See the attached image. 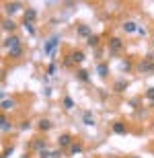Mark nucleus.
Listing matches in <instances>:
<instances>
[{"instance_id": "nucleus-16", "label": "nucleus", "mask_w": 154, "mask_h": 158, "mask_svg": "<svg viewBox=\"0 0 154 158\" xmlns=\"http://www.w3.org/2000/svg\"><path fill=\"white\" fill-rule=\"evenodd\" d=\"M123 31L125 33H134V31H138V25L134 21H127V23H123Z\"/></svg>"}, {"instance_id": "nucleus-32", "label": "nucleus", "mask_w": 154, "mask_h": 158, "mask_svg": "<svg viewBox=\"0 0 154 158\" xmlns=\"http://www.w3.org/2000/svg\"><path fill=\"white\" fill-rule=\"evenodd\" d=\"M152 72H154V66H152Z\"/></svg>"}, {"instance_id": "nucleus-10", "label": "nucleus", "mask_w": 154, "mask_h": 158, "mask_svg": "<svg viewBox=\"0 0 154 158\" xmlns=\"http://www.w3.org/2000/svg\"><path fill=\"white\" fill-rule=\"evenodd\" d=\"M2 29L4 31H15L17 29V23H15L12 19H4V21H2Z\"/></svg>"}, {"instance_id": "nucleus-27", "label": "nucleus", "mask_w": 154, "mask_h": 158, "mask_svg": "<svg viewBox=\"0 0 154 158\" xmlns=\"http://www.w3.org/2000/svg\"><path fill=\"white\" fill-rule=\"evenodd\" d=\"M33 146H35L37 150H43V140H37L35 144H33Z\"/></svg>"}, {"instance_id": "nucleus-17", "label": "nucleus", "mask_w": 154, "mask_h": 158, "mask_svg": "<svg viewBox=\"0 0 154 158\" xmlns=\"http://www.w3.org/2000/svg\"><path fill=\"white\" fill-rule=\"evenodd\" d=\"M86 43H89V47H99L101 39H99V35H90L89 39H86Z\"/></svg>"}, {"instance_id": "nucleus-3", "label": "nucleus", "mask_w": 154, "mask_h": 158, "mask_svg": "<svg viewBox=\"0 0 154 158\" xmlns=\"http://www.w3.org/2000/svg\"><path fill=\"white\" fill-rule=\"evenodd\" d=\"M72 144H74V140H72L70 134H62V135L58 138V146H60V148H70Z\"/></svg>"}, {"instance_id": "nucleus-18", "label": "nucleus", "mask_w": 154, "mask_h": 158, "mask_svg": "<svg viewBox=\"0 0 154 158\" xmlns=\"http://www.w3.org/2000/svg\"><path fill=\"white\" fill-rule=\"evenodd\" d=\"M10 109H15V101L12 99H4L2 101V111H10Z\"/></svg>"}, {"instance_id": "nucleus-6", "label": "nucleus", "mask_w": 154, "mask_h": 158, "mask_svg": "<svg viewBox=\"0 0 154 158\" xmlns=\"http://www.w3.org/2000/svg\"><path fill=\"white\" fill-rule=\"evenodd\" d=\"M4 10L8 12V15H15V12L21 10V2H6V4H4Z\"/></svg>"}, {"instance_id": "nucleus-4", "label": "nucleus", "mask_w": 154, "mask_h": 158, "mask_svg": "<svg viewBox=\"0 0 154 158\" xmlns=\"http://www.w3.org/2000/svg\"><path fill=\"white\" fill-rule=\"evenodd\" d=\"M2 45H4L6 49H12V47H17V45H21V39H19L17 35H12V37H6V39L2 41Z\"/></svg>"}, {"instance_id": "nucleus-26", "label": "nucleus", "mask_w": 154, "mask_h": 158, "mask_svg": "<svg viewBox=\"0 0 154 158\" xmlns=\"http://www.w3.org/2000/svg\"><path fill=\"white\" fill-rule=\"evenodd\" d=\"M121 70H123V72H130L131 70V64H130V62H121Z\"/></svg>"}, {"instance_id": "nucleus-14", "label": "nucleus", "mask_w": 154, "mask_h": 158, "mask_svg": "<svg viewBox=\"0 0 154 158\" xmlns=\"http://www.w3.org/2000/svg\"><path fill=\"white\" fill-rule=\"evenodd\" d=\"M35 17H37V10H35V8L25 10V21H27V23H33V21H35Z\"/></svg>"}, {"instance_id": "nucleus-15", "label": "nucleus", "mask_w": 154, "mask_h": 158, "mask_svg": "<svg viewBox=\"0 0 154 158\" xmlns=\"http://www.w3.org/2000/svg\"><path fill=\"white\" fill-rule=\"evenodd\" d=\"M52 125H53V123L49 121V119H41V121H39V125H37V127L41 129V131H49V129H52Z\"/></svg>"}, {"instance_id": "nucleus-30", "label": "nucleus", "mask_w": 154, "mask_h": 158, "mask_svg": "<svg viewBox=\"0 0 154 158\" xmlns=\"http://www.w3.org/2000/svg\"><path fill=\"white\" fill-rule=\"evenodd\" d=\"M52 158H60V150H56V152H52Z\"/></svg>"}, {"instance_id": "nucleus-19", "label": "nucleus", "mask_w": 154, "mask_h": 158, "mask_svg": "<svg viewBox=\"0 0 154 158\" xmlns=\"http://www.w3.org/2000/svg\"><path fill=\"white\" fill-rule=\"evenodd\" d=\"M84 125H95V117H93V113H90V111H86V113H84Z\"/></svg>"}, {"instance_id": "nucleus-1", "label": "nucleus", "mask_w": 154, "mask_h": 158, "mask_svg": "<svg viewBox=\"0 0 154 158\" xmlns=\"http://www.w3.org/2000/svg\"><path fill=\"white\" fill-rule=\"evenodd\" d=\"M58 41H60V35H53L52 39L45 43V47H43V52H45V56H56V47H58Z\"/></svg>"}, {"instance_id": "nucleus-5", "label": "nucleus", "mask_w": 154, "mask_h": 158, "mask_svg": "<svg viewBox=\"0 0 154 158\" xmlns=\"http://www.w3.org/2000/svg\"><path fill=\"white\" fill-rule=\"evenodd\" d=\"M76 33H78V37H82V39H89V37L93 35V33H90V27H89V25H78Z\"/></svg>"}, {"instance_id": "nucleus-23", "label": "nucleus", "mask_w": 154, "mask_h": 158, "mask_svg": "<svg viewBox=\"0 0 154 158\" xmlns=\"http://www.w3.org/2000/svg\"><path fill=\"white\" fill-rule=\"evenodd\" d=\"M72 107H74V101H72L70 97H66V99H64V109H68V111H70Z\"/></svg>"}, {"instance_id": "nucleus-9", "label": "nucleus", "mask_w": 154, "mask_h": 158, "mask_svg": "<svg viewBox=\"0 0 154 158\" xmlns=\"http://www.w3.org/2000/svg\"><path fill=\"white\" fill-rule=\"evenodd\" d=\"M70 60L74 62V64H80V62H84V60H86V56H84V52H80V49H78V52H72L70 53Z\"/></svg>"}, {"instance_id": "nucleus-24", "label": "nucleus", "mask_w": 154, "mask_h": 158, "mask_svg": "<svg viewBox=\"0 0 154 158\" xmlns=\"http://www.w3.org/2000/svg\"><path fill=\"white\" fill-rule=\"evenodd\" d=\"M52 156V152H49L48 148H45V150H39V158H49Z\"/></svg>"}, {"instance_id": "nucleus-13", "label": "nucleus", "mask_w": 154, "mask_h": 158, "mask_svg": "<svg viewBox=\"0 0 154 158\" xmlns=\"http://www.w3.org/2000/svg\"><path fill=\"white\" fill-rule=\"evenodd\" d=\"M97 74H99L101 78H107V74H109V66L107 64H99L97 66Z\"/></svg>"}, {"instance_id": "nucleus-28", "label": "nucleus", "mask_w": 154, "mask_h": 158, "mask_svg": "<svg viewBox=\"0 0 154 158\" xmlns=\"http://www.w3.org/2000/svg\"><path fill=\"white\" fill-rule=\"evenodd\" d=\"M56 70H58V66L52 64V66H49V70H48V74H56Z\"/></svg>"}, {"instance_id": "nucleus-29", "label": "nucleus", "mask_w": 154, "mask_h": 158, "mask_svg": "<svg viewBox=\"0 0 154 158\" xmlns=\"http://www.w3.org/2000/svg\"><path fill=\"white\" fill-rule=\"evenodd\" d=\"M21 129H23V131H25V129H29V121H23V123H21Z\"/></svg>"}, {"instance_id": "nucleus-20", "label": "nucleus", "mask_w": 154, "mask_h": 158, "mask_svg": "<svg viewBox=\"0 0 154 158\" xmlns=\"http://www.w3.org/2000/svg\"><path fill=\"white\" fill-rule=\"evenodd\" d=\"M76 78H78V80H82V82H89L90 80V78H89V72H86V70H78L76 72Z\"/></svg>"}, {"instance_id": "nucleus-25", "label": "nucleus", "mask_w": 154, "mask_h": 158, "mask_svg": "<svg viewBox=\"0 0 154 158\" xmlns=\"http://www.w3.org/2000/svg\"><path fill=\"white\" fill-rule=\"evenodd\" d=\"M146 99L154 103V86H152V88H148V93H146Z\"/></svg>"}, {"instance_id": "nucleus-11", "label": "nucleus", "mask_w": 154, "mask_h": 158, "mask_svg": "<svg viewBox=\"0 0 154 158\" xmlns=\"http://www.w3.org/2000/svg\"><path fill=\"white\" fill-rule=\"evenodd\" d=\"M21 56H23V45H17L12 49H8V58H21Z\"/></svg>"}, {"instance_id": "nucleus-31", "label": "nucleus", "mask_w": 154, "mask_h": 158, "mask_svg": "<svg viewBox=\"0 0 154 158\" xmlns=\"http://www.w3.org/2000/svg\"><path fill=\"white\" fill-rule=\"evenodd\" d=\"M131 158H140V156H131Z\"/></svg>"}, {"instance_id": "nucleus-8", "label": "nucleus", "mask_w": 154, "mask_h": 158, "mask_svg": "<svg viewBox=\"0 0 154 158\" xmlns=\"http://www.w3.org/2000/svg\"><path fill=\"white\" fill-rule=\"evenodd\" d=\"M127 90V80H117L115 84H113V93H125Z\"/></svg>"}, {"instance_id": "nucleus-12", "label": "nucleus", "mask_w": 154, "mask_h": 158, "mask_svg": "<svg viewBox=\"0 0 154 158\" xmlns=\"http://www.w3.org/2000/svg\"><path fill=\"white\" fill-rule=\"evenodd\" d=\"M68 150H70V156H76V154L82 152V144H80V142H74V144H72Z\"/></svg>"}, {"instance_id": "nucleus-22", "label": "nucleus", "mask_w": 154, "mask_h": 158, "mask_svg": "<svg viewBox=\"0 0 154 158\" xmlns=\"http://www.w3.org/2000/svg\"><path fill=\"white\" fill-rule=\"evenodd\" d=\"M25 31H27V33H29V35H35V27H33V23H27V21H25Z\"/></svg>"}, {"instance_id": "nucleus-2", "label": "nucleus", "mask_w": 154, "mask_h": 158, "mask_svg": "<svg viewBox=\"0 0 154 158\" xmlns=\"http://www.w3.org/2000/svg\"><path fill=\"white\" fill-rule=\"evenodd\" d=\"M121 49H123V41L119 39V37H113V39L109 41V53L115 56V53H119Z\"/></svg>"}, {"instance_id": "nucleus-21", "label": "nucleus", "mask_w": 154, "mask_h": 158, "mask_svg": "<svg viewBox=\"0 0 154 158\" xmlns=\"http://www.w3.org/2000/svg\"><path fill=\"white\" fill-rule=\"evenodd\" d=\"M0 123H2V131H4V134H6V131L10 129V123H8V119H6L4 115H2V117H0Z\"/></svg>"}, {"instance_id": "nucleus-7", "label": "nucleus", "mask_w": 154, "mask_h": 158, "mask_svg": "<svg viewBox=\"0 0 154 158\" xmlns=\"http://www.w3.org/2000/svg\"><path fill=\"white\" fill-rule=\"evenodd\" d=\"M113 131L119 134V135H123V134H127V125H125L123 121H115L113 123Z\"/></svg>"}, {"instance_id": "nucleus-33", "label": "nucleus", "mask_w": 154, "mask_h": 158, "mask_svg": "<svg viewBox=\"0 0 154 158\" xmlns=\"http://www.w3.org/2000/svg\"><path fill=\"white\" fill-rule=\"evenodd\" d=\"M152 45H154V39H152Z\"/></svg>"}]
</instances>
